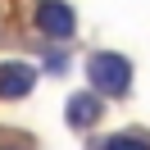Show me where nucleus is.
I'll use <instances>...</instances> for the list:
<instances>
[{"mask_svg": "<svg viewBox=\"0 0 150 150\" xmlns=\"http://www.w3.org/2000/svg\"><path fill=\"white\" fill-rule=\"evenodd\" d=\"M86 77H91L96 91H105V96H123V91L132 86V64H127L123 55L100 50V55L86 59Z\"/></svg>", "mask_w": 150, "mask_h": 150, "instance_id": "obj_1", "label": "nucleus"}, {"mask_svg": "<svg viewBox=\"0 0 150 150\" xmlns=\"http://www.w3.org/2000/svg\"><path fill=\"white\" fill-rule=\"evenodd\" d=\"M37 28L46 32V37H68V32H73V9L59 5V0H46L37 9Z\"/></svg>", "mask_w": 150, "mask_h": 150, "instance_id": "obj_2", "label": "nucleus"}, {"mask_svg": "<svg viewBox=\"0 0 150 150\" xmlns=\"http://www.w3.org/2000/svg\"><path fill=\"white\" fill-rule=\"evenodd\" d=\"M32 82H37V73H32L28 64H0V96H5V100L28 96Z\"/></svg>", "mask_w": 150, "mask_h": 150, "instance_id": "obj_3", "label": "nucleus"}, {"mask_svg": "<svg viewBox=\"0 0 150 150\" xmlns=\"http://www.w3.org/2000/svg\"><path fill=\"white\" fill-rule=\"evenodd\" d=\"M68 123L73 127H91L96 123V96H73L68 100Z\"/></svg>", "mask_w": 150, "mask_h": 150, "instance_id": "obj_4", "label": "nucleus"}, {"mask_svg": "<svg viewBox=\"0 0 150 150\" xmlns=\"http://www.w3.org/2000/svg\"><path fill=\"white\" fill-rule=\"evenodd\" d=\"M105 150H150L146 137H132V132H123V137H109L105 141Z\"/></svg>", "mask_w": 150, "mask_h": 150, "instance_id": "obj_5", "label": "nucleus"}]
</instances>
